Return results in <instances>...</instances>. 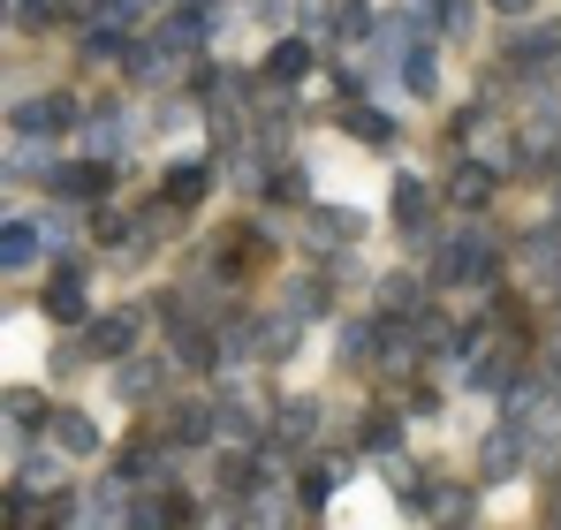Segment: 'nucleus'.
<instances>
[{"instance_id": "1", "label": "nucleus", "mask_w": 561, "mask_h": 530, "mask_svg": "<svg viewBox=\"0 0 561 530\" xmlns=\"http://www.w3.org/2000/svg\"><path fill=\"white\" fill-rule=\"evenodd\" d=\"M440 288H493V273H501V251H493V235L485 228H456L448 243H440Z\"/></svg>"}, {"instance_id": "2", "label": "nucleus", "mask_w": 561, "mask_h": 530, "mask_svg": "<svg viewBox=\"0 0 561 530\" xmlns=\"http://www.w3.org/2000/svg\"><path fill=\"white\" fill-rule=\"evenodd\" d=\"M531 462V433H524V417L508 410L493 433H485V454H478V470H485V485H501V477H516Z\"/></svg>"}, {"instance_id": "3", "label": "nucleus", "mask_w": 561, "mask_h": 530, "mask_svg": "<svg viewBox=\"0 0 561 530\" xmlns=\"http://www.w3.org/2000/svg\"><path fill=\"white\" fill-rule=\"evenodd\" d=\"M15 129H23V137H61V129H77V99H69V91L23 99V106H15Z\"/></svg>"}, {"instance_id": "4", "label": "nucleus", "mask_w": 561, "mask_h": 530, "mask_svg": "<svg viewBox=\"0 0 561 530\" xmlns=\"http://www.w3.org/2000/svg\"><path fill=\"white\" fill-rule=\"evenodd\" d=\"M137 334H145V311H106L84 326V349L92 356H137Z\"/></svg>"}, {"instance_id": "5", "label": "nucleus", "mask_w": 561, "mask_h": 530, "mask_svg": "<svg viewBox=\"0 0 561 530\" xmlns=\"http://www.w3.org/2000/svg\"><path fill=\"white\" fill-rule=\"evenodd\" d=\"M493 182H501V168H485V160H463V168L448 175V189H440V197H448L456 212H485V205H493Z\"/></svg>"}, {"instance_id": "6", "label": "nucleus", "mask_w": 561, "mask_h": 530, "mask_svg": "<svg viewBox=\"0 0 561 530\" xmlns=\"http://www.w3.org/2000/svg\"><path fill=\"white\" fill-rule=\"evenodd\" d=\"M46 319H54V326H84V265L77 258L46 280Z\"/></svg>"}, {"instance_id": "7", "label": "nucleus", "mask_w": 561, "mask_h": 530, "mask_svg": "<svg viewBox=\"0 0 561 530\" xmlns=\"http://www.w3.org/2000/svg\"><path fill=\"white\" fill-rule=\"evenodd\" d=\"M106 160H69V168H54V175H46V189H54V197H106Z\"/></svg>"}, {"instance_id": "8", "label": "nucleus", "mask_w": 561, "mask_h": 530, "mask_svg": "<svg viewBox=\"0 0 561 530\" xmlns=\"http://www.w3.org/2000/svg\"><path fill=\"white\" fill-rule=\"evenodd\" d=\"M220 433V410H205V402H183V410H168V440L175 447H205Z\"/></svg>"}, {"instance_id": "9", "label": "nucleus", "mask_w": 561, "mask_h": 530, "mask_svg": "<svg viewBox=\"0 0 561 530\" xmlns=\"http://www.w3.org/2000/svg\"><path fill=\"white\" fill-rule=\"evenodd\" d=\"M334 122H342L350 137H365V145H379V152L394 145V122H387L379 106H365V99H350V106H334Z\"/></svg>"}, {"instance_id": "10", "label": "nucleus", "mask_w": 561, "mask_h": 530, "mask_svg": "<svg viewBox=\"0 0 561 530\" xmlns=\"http://www.w3.org/2000/svg\"><path fill=\"white\" fill-rule=\"evenodd\" d=\"M311 235H319V243H357V235H365V212H350V205H311Z\"/></svg>"}, {"instance_id": "11", "label": "nucleus", "mask_w": 561, "mask_h": 530, "mask_svg": "<svg viewBox=\"0 0 561 530\" xmlns=\"http://www.w3.org/2000/svg\"><path fill=\"white\" fill-rule=\"evenodd\" d=\"M54 447L61 454H99V425L84 410H54Z\"/></svg>"}, {"instance_id": "12", "label": "nucleus", "mask_w": 561, "mask_h": 530, "mask_svg": "<svg viewBox=\"0 0 561 530\" xmlns=\"http://www.w3.org/2000/svg\"><path fill=\"white\" fill-rule=\"evenodd\" d=\"M205 182H213V168H205V160H175V168H168V205H175V212H190V205L205 197Z\"/></svg>"}, {"instance_id": "13", "label": "nucleus", "mask_w": 561, "mask_h": 530, "mask_svg": "<svg viewBox=\"0 0 561 530\" xmlns=\"http://www.w3.org/2000/svg\"><path fill=\"white\" fill-rule=\"evenodd\" d=\"M274 417H280V425H274L280 447H311V440H319V402H280Z\"/></svg>"}, {"instance_id": "14", "label": "nucleus", "mask_w": 561, "mask_h": 530, "mask_svg": "<svg viewBox=\"0 0 561 530\" xmlns=\"http://www.w3.org/2000/svg\"><path fill=\"white\" fill-rule=\"evenodd\" d=\"M46 251V228L38 220H8V243H0V258H8V273H23V265Z\"/></svg>"}, {"instance_id": "15", "label": "nucleus", "mask_w": 561, "mask_h": 530, "mask_svg": "<svg viewBox=\"0 0 561 530\" xmlns=\"http://www.w3.org/2000/svg\"><path fill=\"white\" fill-rule=\"evenodd\" d=\"M524 265H531V273H539L547 288L561 280V220H554V228H539V235L524 243Z\"/></svg>"}, {"instance_id": "16", "label": "nucleus", "mask_w": 561, "mask_h": 530, "mask_svg": "<svg viewBox=\"0 0 561 530\" xmlns=\"http://www.w3.org/2000/svg\"><path fill=\"white\" fill-rule=\"evenodd\" d=\"M152 387H160V356H129V364L114 371V394H122V402H145Z\"/></svg>"}, {"instance_id": "17", "label": "nucleus", "mask_w": 561, "mask_h": 530, "mask_svg": "<svg viewBox=\"0 0 561 530\" xmlns=\"http://www.w3.org/2000/svg\"><path fill=\"white\" fill-rule=\"evenodd\" d=\"M266 77H274V84H296V77H311V46H304V38H280L274 54H266Z\"/></svg>"}, {"instance_id": "18", "label": "nucleus", "mask_w": 561, "mask_h": 530, "mask_svg": "<svg viewBox=\"0 0 561 530\" xmlns=\"http://www.w3.org/2000/svg\"><path fill=\"white\" fill-rule=\"evenodd\" d=\"M334 485H342V470H334V462H311V470H304V508L319 516V508L334 500Z\"/></svg>"}, {"instance_id": "19", "label": "nucleus", "mask_w": 561, "mask_h": 530, "mask_svg": "<svg viewBox=\"0 0 561 530\" xmlns=\"http://www.w3.org/2000/svg\"><path fill=\"white\" fill-rule=\"evenodd\" d=\"M327 31H334V38H365V31H373L365 0H334V8H327Z\"/></svg>"}, {"instance_id": "20", "label": "nucleus", "mask_w": 561, "mask_h": 530, "mask_svg": "<svg viewBox=\"0 0 561 530\" xmlns=\"http://www.w3.org/2000/svg\"><path fill=\"white\" fill-rule=\"evenodd\" d=\"M266 197H274V205H304V197H311L304 168H266Z\"/></svg>"}, {"instance_id": "21", "label": "nucleus", "mask_w": 561, "mask_h": 530, "mask_svg": "<svg viewBox=\"0 0 561 530\" xmlns=\"http://www.w3.org/2000/svg\"><path fill=\"white\" fill-rule=\"evenodd\" d=\"M365 447H373V454H394V447H402V417H394V410H373V425H365Z\"/></svg>"}, {"instance_id": "22", "label": "nucleus", "mask_w": 561, "mask_h": 530, "mask_svg": "<svg viewBox=\"0 0 561 530\" xmlns=\"http://www.w3.org/2000/svg\"><path fill=\"white\" fill-rule=\"evenodd\" d=\"M470 15H478V0H433V31H448V38H463Z\"/></svg>"}, {"instance_id": "23", "label": "nucleus", "mask_w": 561, "mask_h": 530, "mask_svg": "<svg viewBox=\"0 0 561 530\" xmlns=\"http://www.w3.org/2000/svg\"><path fill=\"white\" fill-rule=\"evenodd\" d=\"M379 311H417V280L410 273H387L379 280Z\"/></svg>"}, {"instance_id": "24", "label": "nucleus", "mask_w": 561, "mask_h": 530, "mask_svg": "<svg viewBox=\"0 0 561 530\" xmlns=\"http://www.w3.org/2000/svg\"><path fill=\"white\" fill-rule=\"evenodd\" d=\"M8 417H15V433H31V425H54V410H46L38 394H23V387L8 394Z\"/></svg>"}, {"instance_id": "25", "label": "nucleus", "mask_w": 561, "mask_h": 530, "mask_svg": "<svg viewBox=\"0 0 561 530\" xmlns=\"http://www.w3.org/2000/svg\"><path fill=\"white\" fill-rule=\"evenodd\" d=\"M288 311H296V319H319V311H327V288H319V280H296V288H288Z\"/></svg>"}, {"instance_id": "26", "label": "nucleus", "mask_w": 561, "mask_h": 530, "mask_svg": "<svg viewBox=\"0 0 561 530\" xmlns=\"http://www.w3.org/2000/svg\"><path fill=\"white\" fill-rule=\"evenodd\" d=\"M373 326H342V356H350V364H373Z\"/></svg>"}, {"instance_id": "27", "label": "nucleus", "mask_w": 561, "mask_h": 530, "mask_svg": "<svg viewBox=\"0 0 561 530\" xmlns=\"http://www.w3.org/2000/svg\"><path fill=\"white\" fill-rule=\"evenodd\" d=\"M92 243H129V220L122 212H92Z\"/></svg>"}, {"instance_id": "28", "label": "nucleus", "mask_w": 561, "mask_h": 530, "mask_svg": "<svg viewBox=\"0 0 561 530\" xmlns=\"http://www.w3.org/2000/svg\"><path fill=\"white\" fill-rule=\"evenodd\" d=\"M15 23H23V31H46L54 8H46V0H15Z\"/></svg>"}, {"instance_id": "29", "label": "nucleus", "mask_w": 561, "mask_h": 530, "mask_svg": "<svg viewBox=\"0 0 561 530\" xmlns=\"http://www.w3.org/2000/svg\"><path fill=\"white\" fill-rule=\"evenodd\" d=\"M547 379H561V326H554V342H547Z\"/></svg>"}, {"instance_id": "30", "label": "nucleus", "mask_w": 561, "mask_h": 530, "mask_svg": "<svg viewBox=\"0 0 561 530\" xmlns=\"http://www.w3.org/2000/svg\"><path fill=\"white\" fill-rule=\"evenodd\" d=\"M493 8H501V15H531V0H493Z\"/></svg>"}, {"instance_id": "31", "label": "nucleus", "mask_w": 561, "mask_h": 530, "mask_svg": "<svg viewBox=\"0 0 561 530\" xmlns=\"http://www.w3.org/2000/svg\"><path fill=\"white\" fill-rule=\"evenodd\" d=\"M554 516H561V500H554Z\"/></svg>"}, {"instance_id": "32", "label": "nucleus", "mask_w": 561, "mask_h": 530, "mask_svg": "<svg viewBox=\"0 0 561 530\" xmlns=\"http://www.w3.org/2000/svg\"><path fill=\"white\" fill-rule=\"evenodd\" d=\"M554 205H561V197H554Z\"/></svg>"}]
</instances>
